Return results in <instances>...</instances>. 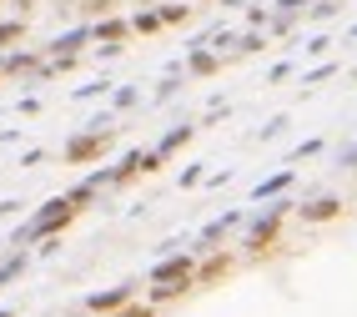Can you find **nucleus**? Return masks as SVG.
Wrapping results in <instances>:
<instances>
[{"instance_id": "nucleus-1", "label": "nucleus", "mask_w": 357, "mask_h": 317, "mask_svg": "<svg viewBox=\"0 0 357 317\" xmlns=\"http://www.w3.org/2000/svg\"><path fill=\"white\" fill-rule=\"evenodd\" d=\"M81 207H86V191H76V197H61V202H51V212H40V216H36V232H40V237H51V232L70 227V222L81 216Z\"/></svg>"}, {"instance_id": "nucleus-11", "label": "nucleus", "mask_w": 357, "mask_h": 317, "mask_svg": "<svg viewBox=\"0 0 357 317\" xmlns=\"http://www.w3.org/2000/svg\"><path fill=\"white\" fill-rule=\"evenodd\" d=\"M136 31H141V36L161 31V10H146V15H136Z\"/></svg>"}, {"instance_id": "nucleus-12", "label": "nucleus", "mask_w": 357, "mask_h": 317, "mask_svg": "<svg viewBox=\"0 0 357 317\" xmlns=\"http://www.w3.org/2000/svg\"><path fill=\"white\" fill-rule=\"evenodd\" d=\"M186 20V6H172V10H161V26H181Z\"/></svg>"}, {"instance_id": "nucleus-8", "label": "nucleus", "mask_w": 357, "mask_h": 317, "mask_svg": "<svg viewBox=\"0 0 357 317\" xmlns=\"http://www.w3.org/2000/svg\"><path fill=\"white\" fill-rule=\"evenodd\" d=\"M126 0H81V15H91V20H106V15H116Z\"/></svg>"}, {"instance_id": "nucleus-2", "label": "nucleus", "mask_w": 357, "mask_h": 317, "mask_svg": "<svg viewBox=\"0 0 357 317\" xmlns=\"http://www.w3.org/2000/svg\"><path fill=\"white\" fill-rule=\"evenodd\" d=\"M282 222H287L282 212H272L267 222H257V232L247 237V252H252V257H267V252H277V247H282Z\"/></svg>"}, {"instance_id": "nucleus-10", "label": "nucleus", "mask_w": 357, "mask_h": 317, "mask_svg": "<svg viewBox=\"0 0 357 317\" xmlns=\"http://www.w3.org/2000/svg\"><path fill=\"white\" fill-rule=\"evenodd\" d=\"M111 317H156V302H136V297H131L121 312H111Z\"/></svg>"}, {"instance_id": "nucleus-7", "label": "nucleus", "mask_w": 357, "mask_h": 317, "mask_svg": "<svg viewBox=\"0 0 357 317\" xmlns=\"http://www.w3.org/2000/svg\"><path fill=\"white\" fill-rule=\"evenodd\" d=\"M136 297L131 287H116V292H96V297H91V312H121L126 302Z\"/></svg>"}, {"instance_id": "nucleus-4", "label": "nucleus", "mask_w": 357, "mask_h": 317, "mask_svg": "<svg viewBox=\"0 0 357 317\" xmlns=\"http://www.w3.org/2000/svg\"><path fill=\"white\" fill-rule=\"evenodd\" d=\"M236 272V252H217V257H206L202 267H197V287H217V282H227Z\"/></svg>"}, {"instance_id": "nucleus-3", "label": "nucleus", "mask_w": 357, "mask_h": 317, "mask_svg": "<svg viewBox=\"0 0 357 317\" xmlns=\"http://www.w3.org/2000/svg\"><path fill=\"white\" fill-rule=\"evenodd\" d=\"M106 146H111V131H96V136H76V141L66 146V161H70V166H86V161L106 156Z\"/></svg>"}, {"instance_id": "nucleus-9", "label": "nucleus", "mask_w": 357, "mask_h": 317, "mask_svg": "<svg viewBox=\"0 0 357 317\" xmlns=\"http://www.w3.org/2000/svg\"><path fill=\"white\" fill-rule=\"evenodd\" d=\"M96 36H101V40H126V36H131V26H126V20H101Z\"/></svg>"}, {"instance_id": "nucleus-13", "label": "nucleus", "mask_w": 357, "mask_h": 317, "mask_svg": "<svg viewBox=\"0 0 357 317\" xmlns=\"http://www.w3.org/2000/svg\"><path fill=\"white\" fill-rule=\"evenodd\" d=\"M15 10H26V15H31V10H36V0H15Z\"/></svg>"}, {"instance_id": "nucleus-5", "label": "nucleus", "mask_w": 357, "mask_h": 317, "mask_svg": "<svg viewBox=\"0 0 357 317\" xmlns=\"http://www.w3.org/2000/svg\"><path fill=\"white\" fill-rule=\"evenodd\" d=\"M347 207L337 202V197H317V202H307L302 207V222H312V227H322V222H337Z\"/></svg>"}, {"instance_id": "nucleus-6", "label": "nucleus", "mask_w": 357, "mask_h": 317, "mask_svg": "<svg viewBox=\"0 0 357 317\" xmlns=\"http://www.w3.org/2000/svg\"><path fill=\"white\" fill-rule=\"evenodd\" d=\"M186 277H197L192 257H172V262H161V267H156V282H186Z\"/></svg>"}]
</instances>
